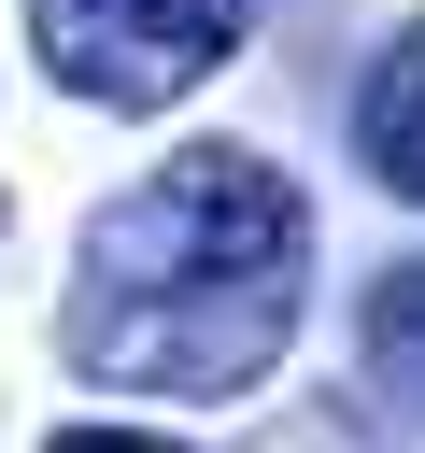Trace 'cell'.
Returning <instances> with one entry per match:
<instances>
[{"instance_id": "cell-5", "label": "cell", "mask_w": 425, "mask_h": 453, "mask_svg": "<svg viewBox=\"0 0 425 453\" xmlns=\"http://www.w3.org/2000/svg\"><path fill=\"white\" fill-rule=\"evenodd\" d=\"M42 453H184V439H128V425H71V439H42Z\"/></svg>"}, {"instance_id": "cell-4", "label": "cell", "mask_w": 425, "mask_h": 453, "mask_svg": "<svg viewBox=\"0 0 425 453\" xmlns=\"http://www.w3.org/2000/svg\"><path fill=\"white\" fill-rule=\"evenodd\" d=\"M354 368H368V396L425 439V255L411 269H382L368 283V326H354Z\"/></svg>"}, {"instance_id": "cell-1", "label": "cell", "mask_w": 425, "mask_h": 453, "mask_svg": "<svg viewBox=\"0 0 425 453\" xmlns=\"http://www.w3.org/2000/svg\"><path fill=\"white\" fill-rule=\"evenodd\" d=\"M298 297H312V198L241 142H184L170 170L85 212L57 354L99 396H241L283 368Z\"/></svg>"}, {"instance_id": "cell-3", "label": "cell", "mask_w": 425, "mask_h": 453, "mask_svg": "<svg viewBox=\"0 0 425 453\" xmlns=\"http://www.w3.org/2000/svg\"><path fill=\"white\" fill-rule=\"evenodd\" d=\"M354 156H368L397 198H425V14L368 57V85H354Z\"/></svg>"}, {"instance_id": "cell-2", "label": "cell", "mask_w": 425, "mask_h": 453, "mask_svg": "<svg viewBox=\"0 0 425 453\" xmlns=\"http://www.w3.org/2000/svg\"><path fill=\"white\" fill-rule=\"evenodd\" d=\"M241 42V0H28V57L85 113H170Z\"/></svg>"}]
</instances>
